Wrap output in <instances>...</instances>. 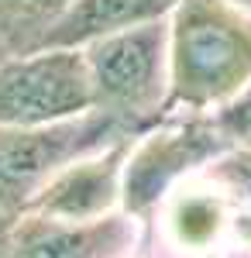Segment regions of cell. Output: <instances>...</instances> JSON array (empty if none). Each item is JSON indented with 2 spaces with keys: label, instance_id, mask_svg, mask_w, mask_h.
Listing matches in <instances>:
<instances>
[{
  "label": "cell",
  "instance_id": "obj_7",
  "mask_svg": "<svg viewBox=\"0 0 251 258\" xmlns=\"http://www.w3.org/2000/svg\"><path fill=\"white\" fill-rule=\"evenodd\" d=\"M175 0H66L48 21L38 45L48 48H86L90 41L128 31L138 24L165 21Z\"/></svg>",
  "mask_w": 251,
  "mask_h": 258
},
{
  "label": "cell",
  "instance_id": "obj_2",
  "mask_svg": "<svg viewBox=\"0 0 251 258\" xmlns=\"http://www.w3.org/2000/svg\"><path fill=\"white\" fill-rule=\"evenodd\" d=\"M231 148L234 141L220 131L213 114H162L128 145L120 210L138 224H148L182 182L203 176Z\"/></svg>",
  "mask_w": 251,
  "mask_h": 258
},
{
  "label": "cell",
  "instance_id": "obj_9",
  "mask_svg": "<svg viewBox=\"0 0 251 258\" xmlns=\"http://www.w3.org/2000/svg\"><path fill=\"white\" fill-rule=\"evenodd\" d=\"M213 117L234 145H251V86L241 97H234L227 107H220Z\"/></svg>",
  "mask_w": 251,
  "mask_h": 258
},
{
  "label": "cell",
  "instance_id": "obj_11",
  "mask_svg": "<svg viewBox=\"0 0 251 258\" xmlns=\"http://www.w3.org/2000/svg\"><path fill=\"white\" fill-rule=\"evenodd\" d=\"M231 4H237V7H244V11H251V0H231Z\"/></svg>",
  "mask_w": 251,
  "mask_h": 258
},
{
  "label": "cell",
  "instance_id": "obj_8",
  "mask_svg": "<svg viewBox=\"0 0 251 258\" xmlns=\"http://www.w3.org/2000/svg\"><path fill=\"white\" fill-rule=\"evenodd\" d=\"M237 210L251 214V145H234L203 172Z\"/></svg>",
  "mask_w": 251,
  "mask_h": 258
},
{
  "label": "cell",
  "instance_id": "obj_5",
  "mask_svg": "<svg viewBox=\"0 0 251 258\" xmlns=\"http://www.w3.org/2000/svg\"><path fill=\"white\" fill-rule=\"evenodd\" d=\"M135 138V135H131ZM131 138H117L90 152L66 159L31 193L24 214L58 224H97L124 214V159Z\"/></svg>",
  "mask_w": 251,
  "mask_h": 258
},
{
  "label": "cell",
  "instance_id": "obj_4",
  "mask_svg": "<svg viewBox=\"0 0 251 258\" xmlns=\"http://www.w3.org/2000/svg\"><path fill=\"white\" fill-rule=\"evenodd\" d=\"M93 114L79 48L35 45L0 59V131H48Z\"/></svg>",
  "mask_w": 251,
  "mask_h": 258
},
{
  "label": "cell",
  "instance_id": "obj_3",
  "mask_svg": "<svg viewBox=\"0 0 251 258\" xmlns=\"http://www.w3.org/2000/svg\"><path fill=\"white\" fill-rule=\"evenodd\" d=\"M83 52L93 110L141 131L169 110V18L90 41Z\"/></svg>",
  "mask_w": 251,
  "mask_h": 258
},
{
  "label": "cell",
  "instance_id": "obj_1",
  "mask_svg": "<svg viewBox=\"0 0 251 258\" xmlns=\"http://www.w3.org/2000/svg\"><path fill=\"white\" fill-rule=\"evenodd\" d=\"M251 86V11L175 0L169 14V110L217 114Z\"/></svg>",
  "mask_w": 251,
  "mask_h": 258
},
{
  "label": "cell",
  "instance_id": "obj_6",
  "mask_svg": "<svg viewBox=\"0 0 251 258\" xmlns=\"http://www.w3.org/2000/svg\"><path fill=\"white\" fill-rule=\"evenodd\" d=\"M152 220L172 258H213L231 234L234 203L207 176H196L182 182Z\"/></svg>",
  "mask_w": 251,
  "mask_h": 258
},
{
  "label": "cell",
  "instance_id": "obj_10",
  "mask_svg": "<svg viewBox=\"0 0 251 258\" xmlns=\"http://www.w3.org/2000/svg\"><path fill=\"white\" fill-rule=\"evenodd\" d=\"M7 55H11V45H7V41H4V35H0V59H7Z\"/></svg>",
  "mask_w": 251,
  "mask_h": 258
}]
</instances>
